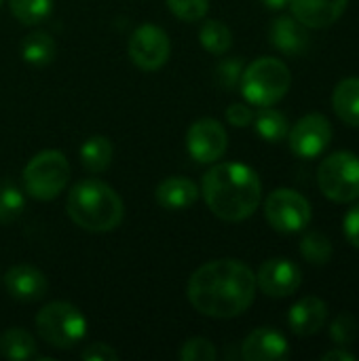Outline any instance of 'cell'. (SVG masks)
<instances>
[{
	"mask_svg": "<svg viewBox=\"0 0 359 361\" xmlns=\"http://www.w3.org/2000/svg\"><path fill=\"white\" fill-rule=\"evenodd\" d=\"M203 197L214 216L224 222H241L258 209L262 184L250 165L220 163L203 176Z\"/></svg>",
	"mask_w": 359,
	"mask_h": 361,
	"instance_id": "2",
	"label": "cell"
},
{
	"mask_svg": "<svg viewBox=\"0 0 359 361\" xmlns=\"http://www.w3.org/2000/svg\"><path fill=\"white\" fill-rule=\"evenodd\" d=\"M25 207V199L19 188L6 184L0 188V222H11L15 220Z\"/></svg>",
	"mask_w": 359,
	"mask_h": 361,
	"instance_id": "28",
	"label": "cell"
},
{
	"mask_svg": "<svg viewBox=\"0 0 359 361\" xmlns=\"http://www.w3.org/2000/svg\"><path fill=\"white\" fill-rule=\"evenodd\" d=\"M267 222L284 235L300 233L311 224V203L292 188H277L264 201Z\"/></svg>",
	"mask_w": 359,
	"mask_h": 361,
	"instance_id": "8",
	"label": "cell"
},
{
	"mask_svg": "<svg viewBox=\"0 0 359 361\" xmlns=\"http://www.w3.org/2000/svg\"><path fill=\"white\" fill-rule=\"evenodd\" d=\"M55 53H57V47H55L53 36L40 30L28 34L21 42V57L32 66L51 63L55 59Z\"/></svg>",
	"mask_w": 359,
	"mask_h": 361,
	"instance_id": "21",
	"label": "cell"
},
{
	"mask_svg": "<svg viewBox=\"0 0 359 361\" xmlns=\"http://www.w3.org/2000/svg\"><path fill=\"white\" fill-rule=\"evenodd\" d=\"M171 53V42L165 30L154 23L140 25L129 38V57L131 61L146 72L159 70L165 66Z\"/></svg>",
	"mask_w": 359,
	"mask_h": 361,
	"instance_id": "9",
	"label": "cell"
},
{
	"mask_svg": "<svg viewBox=\"0 0 359 361\" xmlns=\"http://www.w3.org/2000/svg\"><path fill=\"white\" fill-rule=\"evenodd\" d=\"M218 80L222 87L226 89H235L241 82V74H243V61L241 59H224L218 66Z\"/></svg>",
	"mask_w": 359,
	"mask_h": 361,
	"instance_id": "31",
	"label": "cell"
},
{
	"mask_svg": "<svg viewBox=\"0 0 359 361\" xmlns=\"http://www.w3.org/2000/svg\"><path fill=\"white\" fill-rule=\"evenodd\" d=\"M300 254L307 262L311 264H328V260L332 258V243L324 233H309L303 237L300 241Z\"/></svg>",
	"mask_w": 359,
	"mask_h": 361,
	"instance_id": "26",
	"label": "cell"
},
{
	"mask_svg": "<svg viewBox=\"0 0 359 361\" xmlns=\"http://www.w3.org/2000/svg\"><path fill=\"white\" fill-rule=\"evenodd\" d=\"M169 11L182 21H199L209 8V0H165Z\"/></svg>",
	"mask_w": 359,
	"mask_h": 361,
	"instance_id": "29",
	"label": "cell"
},
{
	"mask_svg": "<svg viewBox=\"0 0 359 361\" xmlns=\"http://www.w3.org/2000/svg\"><path fill=\"white\" fill-rule=\"evenodd\" d=\"M343 231H345V237L347 241L358 247L359 250V205L351 207L347 214H345V220H343Z\"/></svg>",
	"mask_w": 359,
	"mask_h": 361,
	"instance_id": "34",
	"label": "cell"
},
{
	"mask_svg": "<svg viewBox=\"0 0 359 361\" xmlns=\"http://www.w3.org/2000/svg\"><path fill=\"white\" fill-rule=\"evenodd\" d=\"M0 355L6 360H34L38 357V347L30 332L21 328H11L0 336Z\"/></svg>",
	"mask_w": 359,
	"mask_h": 361,
	"instance_id": "20",
	"label": "cell"
},
{
	"mask_svg": "<svg viewBox=\"0 0 359 361\" xmlns=\"http://www.w3.org/2000/svg\"><path fill=\"white\" fill-rule=\"evenodd\" d=\"M332 125L330 121L320 114H307L303 116L290 131H288V140H290V148L296 157L300 159H315L320 157L332 142Z\"/></svg>",
	"mask_w": 359,
	"mask_h": 361,
	"instance_id": "10",
	"label": "cell"
},
{
	"mask_svg": "<svg viewBox=\"0 0 359 361\" xmlns=\"http://www.w3.org/2000/svg\"><path fill=\"white\" fill-rule=\"evenodd\" d=\"M218 357L216 347L207 338H190L182 345L180 349V360L182 361H214Z\"/></svg>",
	"mask_w": 359,
	"mask_h": 361,
	"instance_id": "30",
	"label": "cell"
},
{
	"mask_svg": "<svg viewBox=\"0 0 359 361\" xmlns=\"http://www.w3.org/2000/svg\"><path fill=\"white\" fill-rule=\"evenodd\" d=\"M0 4H2V0H0Z\"/></svg>",
	"mask_w": 359,
	"mask_h": 361,
	"instance_id": "37",
	"label": "cell"
},
{
	"mask_svg": "<svg viewBox=\"0 0 359 361\" xmlns=\"http://www.w3.org/2000/svg\"><path fill=\"white\" fill-rule=\"evenodd\" d=\"M186 294L201 315L231 319L252 307L256 298V275L239 260H214L193 273Z\"/></svg>",
	"mask_w": 359,
	"mask_h": 361,
	"instance_id": "1",
	"label": "cell"
},
{
	"mask_svg": "<svg viewBox=\"0 0 359 361\" xmlns=\"http://www.w3.org/2000/svg\"><path fill=\"white\" fill-rule=\"evenodd\" d=\"M197 199H199V188L188 178H180V176L167 178L157 188V201H159V205L165 207V209H169V212L186 209V207L195 205Z\"/></svg>",
	"mask_w": 359,
	"mask_h": 361,
	"instance_id": "18",
	"label": "cell"
},
{
	"mask_svg": "<svg viewBox=\"0 0 359 361\" xmlns=\"http://www.w3.org/2000/svg\"><path fill=\"white\" fill-rule=\"evenodd\" d=\"M226 121L233 127H248L254 121V110L245 104H233L226 110Z\"/></svg>",
	"mask_w": 359,
	"mask_h": 361,
	"instance_id": "32",
	"label": "cell"
},
{
	"mask_svg": "<svg viewBox=\"0 0 359 361\" xmlns=\"http://www.w3.org/2000/svg\"><path fill=\"white\" fill-rule=\"evenodd\" d=\"M269 36H271V44L277 51H281L286 55H292V57L303 55L307 51V47H309V40H311L307 27L294 15L292 17L290 15L277 17L273 21V25H271Z\"/></svg>",
	"mask_w": 359,
	"mask_h": 361,
	"instance_id": "17",
	"label": "cell"
},
{
	"mask_svg": "<svg viewBox=\"0 0 359 361\" xmlns=\"http://www.w3.org/2000/svg\"><path fill=\"white\" fill-rule=\"evenodd\" d=\"M359 334L358 319L351 313H341L332 326H330V338L339 345V347H347L351 343H355Z\"/></svg>",
	"mask_w": 359,
	"mask_h": 361,
	"instance_id": "27",
	"label": "cell"
},
{
	"mask_svg": "<svg viewBox=\"0 0 359 361\" xmlns=\"http://www.w3.org/2000/svg\"><path fill=\"white\" fill-rule=\"evenodd\" d=\"M292 85L290 68L277 57H258L248 68H243L239 89L248 104L264 108L275 106L286 97Z\"/></svg>",
	"mask_w": 359,
	"mask_h": 361,
	"instance_id": "4",
	"label": "cell"
},
{
	"mask_svg": "<svg viewBox=\"0 0 359 361\" xmlns=\"http://www.w3.org/2000/svg\"><path fill=\"white\" fill-rule=\"evenodd\" d=\"M328 322V305L317 296L300 298L288 313V324L296 336H313Z\"/></svg>",
	"mask_w": 359,
	"mask_h": 361,
	"instance_id": "16",
	"label": "cell"
},
{
	"mask_svg": "<svg viewBox=\"0 0 359 361\" xmlns=\"http://www.w3.org/2000/svg\"><path fill=\"white\" fill-rule=\"evenodd\" d=\"M322 195L334 203H353L359 199V157L347 150L332 152L317 169Z\"/></svg>",
	"mask_w": 359,
	"mask_h": 361,
	"instance_id": "7",
	"label": "cell"
},
{
	"mask_svg": "<svg viewBox=\"0 0 359 361\" xmlns=\"http://www.w3.org/2000/svg\"><path fill=\"white\" fill-rule=\"evenodd\" d=\"M85 361H116L118 360V353L110 347V345H104V343H95V345H89L83 355Z\"/></svg>",
	"mask_w": 359,
	"mask_h": 361,
	"instance_id": "33",
	"label": "cell"
},
{
	"mask_svg": "<svg viewBox=\"0 0 359 361\" xmlns=\"http://www.w3.org/2000/svg\"><path fill=\"white\" fill-rule=\"evenodd\" d=\"M332 108L336 112V116L351 125L359 127V78L351 76L345 78L336 85V89L332 91Z\"/></svg>",
	"mask_w": 359,
	"mask_h": 361,
	"instance_id": "19",
	"label": "cell"
},
{
	"mask_svg": "<svg viewBox=\"0 0 359 361\" xmlns=\"http://www.w3.org/2000/svg\"><path fill=\"white\" fill-rule=\"evenodd\" d=\"M303 283L300 269L288 258H271L256 273V288L271 298L292 296Z\"/></svg>",
	"mask_w": 359,
	"mask_h": 361,
	"instance_id": "12",
	"label": "cell"
},
{
	"mask_svg": "<svg viewBox=\"0 0 359 361\" xmlns=\"http://www.w3.org/2000/svg\"><path fill=\"white\" fill-rule=\"evenodd\" d=\"M254 127L258 131V135L267 142H281L284 137H288L290 131V123L286 118V114H281L279 110L264 106L254 114Z\"/></svg>",
	"mask_w": 359,
	"mask_h": 361,
	"instance_id": "22",
	"label": "cell"
},
{
	"mask_svg": "<svg viewBox=\"0 0 359 361\" xmlns=\"http://www.w3.org/2000/svg\"><path fill=\"white\" fill-rule=\"evenodd\" d=\"M80 161L83 167L91 173L104 171L112 161V144L104 135H93L80 146Z\"/></svg>",
	"mask_w": 359,
	"mask_h": 361,
	"instance_id": "23",
	"label": "cell"
},
{
	"mask_svg": "<svg viewBox=\"0 0 359 361\" xmlns=\"http://www.w3.org/2000/svg\"><path fill=\"white\" fill-rule=\"evenodd\" d=\"M269 8H284V6H288V2L290 0H262Z\"/></svg>",
	"mask_w": 359,
	"mask_h": 361,
	"instance_id": "36",
	"label": "cell"
},
{
	"mask_svg": "<svg viewBox=\"0 0 359 361\" xmlns=\"http://www.w3.org/2000/svg\"><path fill=\"white\" fill-rule=\"evenodd\" d=\"M66 205L70 220L89 233L114 231L125 214L123 201L114 188L95 178L74 184Z\"/></svg>",
	"mask_w": 359,
	"mask_h": 361,
	"instance_id": "3",
	"label": "cell"
},
{
	"mask_svg": "<svg viewBox=\"0 0 359 361\" xmlns=\"http://www.w3.org/2000/svg\"><path fill=\"white\" fill-rule=\"evenodd\" d=\"M290 353L288 341L281 332L273 328H258L248 334L241 345V355L245 361H279Z\"/></svg>",
	"mask_w": 359,
	"mask_h": 361,
	"instance_id": "15",
	"label": "cell"
},
{
	"mask_svg": "<svg viewBox=\"0 0 359 361\" xmlns=\"http://www.w3.org/2000/svg\"><path fill=\"white\" fill-rule=\"evenodd\" d=\"M229 146L226 129L216 118H199L188 127L186 148L197 163H216Z\"/></svg>",
	"mask_w": 359,
	"mask_h": 361,
	"instance_id": "11",
	"label": "cell"
},
{
	"mask_svg": "<svg viewBox=\"0 0 359 361\" xmlns=\"http://www.w3.org/2000/svg\"><path fill=\"white\" fill-rule=\"evenodd\" d=\"M322 361H358V355H353L351 351L339 347V349H332V351L324 353Z\"/></svg>",
	"mask_w": 359,
	"mask_h": 361,
	"instance_id": "35",
	"label": "cell"
},
{
	"mask_svg": "<svg viewBox=\"0 0 359 361\" xmlns=\"http://www.w3.org/2000/svg\"><path fill=\"white\" fill-rule=\"evenodd\" d=\"M36 330L47 345L66 351L87 336V319L70 302H51L36 315Z\"/></svg>",
	"mask_w": 359,
	"mask_h": 361,
	"instance_id": "5",
	"label": "cell"
},
{
	"mask_svg": "<svg viewBox=\"0 0 359 361\" xmlns=\"http://www.w3.org/2000/svg\"><path fill=\"white\" fill-rule=\"evenodd\" d=\"M70 180V163L59 150H42L30 159L23 169V186L25 192L38 201H51Z\"/></svg>",
	"mask_w": 359,
	"mask_h": 361,
	"instance_id": "6",
	"label": "cell"
},
{
	"mask_svg": "<svg viewBox=\"0 0 359 361\" xmlns=\"http://www.w3.org/2000/svg\"><path fill=\"white\" fill-rule=\"evenodd\" d=\"M288 4L305 27L324 30L343 17L349 0H290Z\"/></svg>",
	"mask_w": 359,
	"mask_h": 361,
	"instance_id": "14",
	"label": "cell"
},
{
	"mask_svg": "<svg viewBox=\"0 0 359 361\" xmlns=\"http://www.w3.org/2000/svg\"><path fill=\"white\" fill-rule=\"evenodd\" d=\"M4 288L11 294V298L21 300V302H34L44 298L49 283L42 271L30 264H17L11 267L4 273Z\"/></svg>",
	"mask_w": 359,
	"mask_h": 361,
	"instance_id": "13",
	"label": "cell"
},
{
	"mask_svg": "<svg viewBox=\"0 0 359 361\" xmlns=\"http://www.w3.org/2000/svg\"><path fill=\"white\" fill-rule=\"evenodd\" d=\"M199 42L205 51L214 55H224L233 44V32L229 30L224 21L209 19L199 30Z\"/></svg>",
	"mask_w": 359,
	"mask_h": 361,
	"instance_id": "24",
	"label": "cell"
},
{
	"mask_svg": "<svg viewBox=\"0 0 359 361\" xmlns=\"http://www.w3.org/2000/svg\"><path fill=\"white\" fill-rule=\"evenodd\" d=\"M8 6L17 21L25 25H36L51 15L53 0H8Z\"/></svg>",
	"mask_w": 359,
	"mask_h": 361,
	"instance_id": "25",
	"label": "cell"
}]
</instances>
